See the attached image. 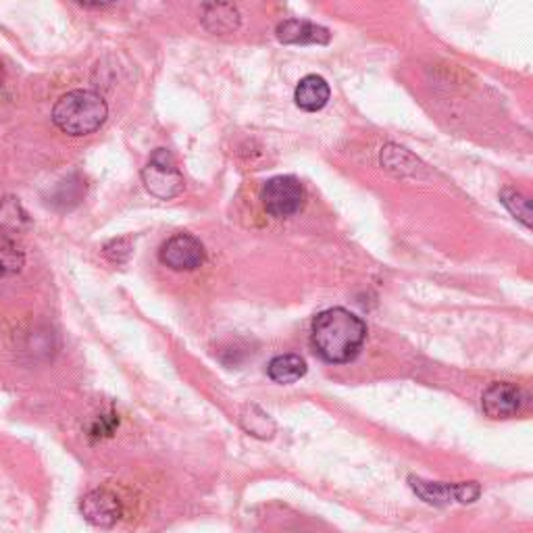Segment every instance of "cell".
Returning a JSON list of instances; mask_svg holds the SVG:
<instances>
[{
    "instance_id": "obj_1",
    "label": "cell",
    "mask_w": 533,
    "mask_h": 533,
    "mask_svg": "<svg viewBox=\"0 0 533 533\" xmlns=\"http://www.w3.org/2000/svg\"><path fill=\"white\" fill-rule=\"evenodd\" d=\"M367 340V325L346 309H327L313 321L311 342L315 352L327 363H350Z\"/></svg>"
},
{
    "instance_id": "obj_2",
    "label": "cell",
    "mask_w": 533,
    "mask_h": 533,
    "mask_svg": "<svg viewBox=\"0 0 533 533\" xmlns=\"http://www.w3.org/2000/svg\"><path fill=\"white\" fill-rule=\"evenodd\" d=\"M109 107L92 90H73L63 94L53 107V123L63 134L88 136L103 128Z\"/></svg>"
},
{
    "instance_id": "obj_3",
    "label": "cell",
    "mask_w": 533,
    "mask_h": 533,
    "mask_svg": "<svg viewBox=\"0 0 533 533\" xmlns=\"http://www.w3.org/2000/svg\"><path fill=\"white\" fill-rule=\"evenodd\" d=\"M142 182L150 194L169 200L184 190V177L177 169L171 152L157 148L152 152L148 165L142 169Z\"/></svg>"
},
{
    "instance_id": "obj_4",
    "label": "cell",
    "mask_w": 533,
    "mask_h": 533,
    "mask_svg": "<svg viewBox=\"0 0 533 533\" xmlns=\"http://www.w3.org/2000/svg\"><path fill=\"white\" fill-rule=\"evenodd\" d=\"M261 200L265 205V211L271 217H290L298 213L304 205V188L292 175H279L271 177L265 182L261 190Z\"/></svg>"
},
{
    "instance_id": "obj_5",
    "label": "cell",
    "mask_w": 533,
    "mask_h": 533,
    "mask_svg": "<svg viewBox=\"0 0 533 533\" xmlns=\"http://www.w3.org/2000/svg\"><path fill=\"white\" fill-rule=\"evenodd\" d=\"M159 257L161 263L173 271H194L205 263L207 252L198 238L190 234H175L163 244Z\"/></svg>"
},
{
    "instance_id": "obj_6",
    "label": "cell",
    "mask_w": 533,
    "mask_h": 533,
    "mask_svg": "<svg viewBox=\"0 0 533 533\" xmlns=\"http://www.w3.org/2000/svg\"><path fill=\"white\" fill-rule=\"evenodd\" d=\"M527 402V394L509 382H496L492 384L481 398L484 413L492 419H511L523 411Z\"/></svg>"
},
{
    "instance_id": "obj_7",
    "label": "cell",
    "mask_w": 533,
    "mask_h": 533,
    "mask_svg": "<svg viewBox=\"0 0 533 533\" xmlns=\"http://www.w3.org/2000/svg\"><path fill=\"white\" fill-rule=\"evenodd\" d=\"M413 490L429 504H448V502H473L479 496L477 484H434V481H423L411 477Z\"/></svg>"
},
{
    "instance_id": "obj_8",
    "label": "cell",
    "mask_w": 533,
    "mask_h": 533,
    "mask_svg": "<svg viewBox=\"0 0 533 533\" xmlns=\"http://www.w3.org/2000/svg\"><path fill=\"white\" fill-rule=\"evenodd\" d=\"M82 515L86 517L88 523L100 529H109L119 521L121 509H119V500L107 490H94L82 498Z\"/></svg>"
},
{
    "instance_id": "obj_9",
    "label": "cell",
    "mask_w": 533,
    "mask_h": 533,
    "mask_svg": "<svg viewBox=\"0 0 533 533\" xmlns=\"http://www.w3.org/2000/svg\"><path fill=\"white\" fill-rule=\"evenodd\" d=\"M277 38L286 44H327L332 34L317 23L288 19L284 23H279Z\"/></svg>"
},
{
    "instance_id": "obj_10",
    "label": "cell",
    "mask_w": 533,
    "mask_h": 533,
    "mask_svg": "<svg viewBox=\"0 0 533 533\" xmlns=\"http://www.w3.org/2000/svg\"><path fill=\"white\" fill-rule=\"evenodd\" d=\"M294 100L302 111L309 113L321 111L329 100V86L321 75H307V78H302L300 84L296 86Z\"/></svg>"
},
{
    "instance_id": "obj_11",
    "label": "cell",
    "mask_w": 533,
    "mask_h": 533,
    "mask_svg": "<svg viewBox=\"0 0 533 533\" xmlns=\"http://www.w3.org/2000/svg\"><path fill=\"white\" fill-rule=\"evenodd\" d=\"M202 23L213 34H230L240 28V13L234 5L213 3L202 9Z\"/></svg>"
},
{
    "instance_id": "obj_12",
    "label": "cell",
    "mask_w": 533,
    "mask_h": 533,
    "mask_svg": "<svg viewBox=\"0 0 533 533\" xmlns=\"http://www.w3.org/2000/svg\"><path fill=\"white\" fill-rule=\"evenodd\" d=\"M307 373V363L298 354H279L267 365V375L275 384H294Z\"/></svg>"
},
{
    "instance_id": "obj_13",
    "label": "cell",
    "mask_w": 533,
    "mask_h": 533,
    "mask_svg": "<svg viewBox=\"0 0 533 533\" xmlns=\"http://www.w3.org/2000/svg\"><path fill=\"white\" fill-rule=\"evenodd\" d=\"M502 205L511 211V215L521 221L525 227L533 232V200L525 198L515 190H502L500 194Z\"/></svg>"
},
{
    "instance_id": "obj_14",
    "label": "cell",
    "mask_w": 533,
    "mask_h": 533,
    "mask_svg": "<svg viewBox=\"0 0 533 533\" xmlns=\"http://www.w3.org/2000/svg\"><path fill=\"white\" fill-rule=\"evenodd\" d=\"M0 252H3V273L5 275L17 273L23 265V255L19 252L17 244L9 238V234H3V246H0Z\"/></svg>"
},
{
    "instance_id": "obj_15",
    "label": "cell",
    "mask_w": 533,
    "mask_h": 533,
    "mask_svg": "<svg viewBox=\"0 0 533 533\" xmlns=\"http://www.w3.org/2000/svg\"><path fill=\"white\" fill-rule=\"evenodd\" d=\"M242 419H250V423H242V425H244L246 431H250L252 436H259V438H267V436H271V431H273V429H267V423L271 425L269 415H265V413L259 411V417H252V411H250V417L244 415Z\"/></svg>"
},
{
    "instance_id": "obj_16",
    "label": "cell",
    "mask_w": 533,
    "mask_h": 533,
    "mask_svg": "<svg viewBox=\"0 0 533 533\" xmlns=\"http://www.w3.org/2000/svg\"><path fill=\"white\" fill-rule=\"evenodd\" d=\"M115 419L113 417H107V415H103V417H100V419H96V423H94V427L90 429V436H94V438H103V436H109L111 434V431L115 429Z\"/></svg>"
}]
</instances>
